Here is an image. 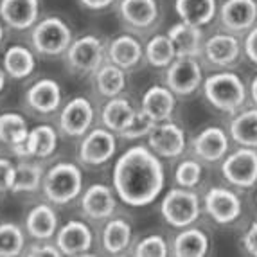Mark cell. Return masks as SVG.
Segmentation results:
<instances>
[{"label": "cell", "instance_id": "15", "mask_svg": "<svg viewBox=\"0 0 257 257\" xmlns=\"http://www.w3.org/2000/svg\"><path fill=\"white\" fill-rule=\"evenodd\" d=\"M203 209L218 225H230L243 214V202L232 189L212 187L203 196Z\"/></svg>", "mask_w": 257, "mask_h": 257}, {"label": "cell", "instance_id": "3", "mask_svg": "<svg viewBox=\"0 0 257 257\" xmlns=\"http://www.w3.org/2000/svg\"><path fill=\"white\" fill-rule=\"evenodd\" d=\"M42 193L49 203L63 207L72 203L83 193V171L74 162H58L45 171Z\"/></svg>", "mask_w": 257, "mask_h": 257}, {"label": "cell", "instance_id": "31", "mask_svg": "<svg viewBox=\"0 0 257 257\" xmlns=\"http://www.w3.org/2000/svg\"><path fill=\"white\" fill-rule=\"evenodd\" d=\"M209 236L202 228L185 227L173 239L171 253L176 257H203L209 252Z\"/></svg>", "mask_w": 257, "mask_h": 257}, {"label": "cell", "instance_id": "24", "mask_svg": "<svg viewBox=\"0 0 257 257\" xmlns=\"http://www.w3.org/2000/svg\"><path fill=\"white\" fill-rule=\"evenodd\" d=\"M176 108V95L173 94L167 86L164 85H153L150 86L141 101V110L155 120L157 124L164 120H171L173 113Z\"/></svg>", "mask_w": 257, "mask_h": 257}, {"label": "cell", "instance_id": "17", "mask_svg": "<svg viewBox=\"0 0 257 257\" xmlns=\"http://www.w3.org/2000/svg\"><path fill=\"white\" fill-rule=\"evenodd\" d=\"M54 243L61 255H86L94 244V232L83 219H70L58 228Z\"/></svg>", "mask_w": 257, "mask_h": 257}, {"label": "cell", "instance_id": "2", "mask_svg": "<svg viewBox=\"0 0 257 257\" xmlns=\"http://www.w3.org/2000/svg\"><path fill=\"white\" fill-rule=\"evenodd\" d=\"M202 90L210 106L228 115L237 113L248 97L244 81L232 70H221L205 77Z\"/></svg>", "mask_w": 257, "mask_h": 257}, {"label": "cell", "instance_id": "5", "mask_svg": "<svg viewBox=\"0 0 257 257\" xmlns=\"http://www.w3.org/2000/svg\"><path fill=\"white\" fill-rule=\"evenodd\" d=\"M160 214L167 225L175 228L191 227L202 214V202L194 189H169L160 202Z\"/></svg>", "mask_w": 257, "mask_h": 257}, {"label": "cell", "instance_id": "26", "mask_svg": "<svg viewBox=\"0 0 257 257\" xmlns=\"http://www.w3.org/2000/svg\"><path fill=\"white\" fill-rule=\"evenodd\" d=\"M132 223L126 218L111 216L101 232V248L108 255H120L132 246Z\"/></svg>", "mask_w": 257, "mask_h": 257}, {"label": "cell", "instance_id": "47", "mask_svg": "<svg viewBox=\"0 0 257 257\" xmlns=\"http://www.w3.org/2000/svg\"><path fill=\"white\" fill-rule=\"evenodd\" d=\"M4 22L0 20V42H2V38H4V26H2Z\"/></svg>", "mask_w": 257, "mask_h": 257}, {"label": "cell", "instance_id": "9", "mask_svg": "<svg viewBox=\"0 0 257 257\" xmlns=\"http://www.w3.org/2000/svg\"><path fill=\"white\" fill-rule=\"evenodd\" d=\"M203 85V70L198 58L178 56L166 69V86L175 95L189 97Z\"/></svg>", "mask_w": 257, "mask_h": 257}, {"label": "cell", "instance_id": "35", "mask_svg": "<svg viewBox=\"0 0 257 257\" xmlns=\"http://www.w3.org/2000/svg\"><path fill=\"white\" fill-rule=\"evenodd\" d=\"M144 60L155 69H167L176 60V51L171 38L166 35H155L144 45Z\"/></svg>", "mask_w": 257, "mask_h": 257}, {"label": "cell", "instance_id": "45", "mask_svg": "<svg viewBox=\"0 0 257 257\" xmlns=\"http://www.w3.org/2000/svg\"><path fill=\"white\" fill-rule=\"evenodd\" d=\"M250 97H252V101H253V104L257 106V76L252 79V83H250Z\"/></svg>", "mask_w": 257, "mask_h": 257}, {"label": "cell", "instance_id": "46", "mask_svg": "<svg viewBox=\"0 0 257 257\" xmlns=\"http://www.w3.org/2000/svg\"><path fill=\"white\" fill-rule=\"evenodd\" d=\"M6 77H8V74L4 72V69L0 67V92L4 90V86H6Z\"/></svg>", "mask_w": 257, "mask_h": 257}, {"label": "cell", "instance_id": "7", "mask_svg": "<svg viewBox=\"0 0 257 257\" xmlns=\"http://www.w3.org/2000/svg\"><path fill=\"white\" fill-rule=\"evenodd\" d=\"M117 137L104 126L92 128L81 137L77 146V160L86 167H99L115 157Z\"/></svg>", "mask_w": 257, "mask_h": 257}, {"label": "cell", "instance_id": "32", "mask_svg": "<svg viewBox=\"0 0 257 257\" xmlns=\"http://www.w3.org/2000/svg\"><path fill=\"white\" fill-rule=\"evenodd\" d=\"M175 11L182 22L203 29L216 18L218 2L216 0H175Z\"/></svg>", "mask_w": 257, "mask_h": 257}, {"label": "cell", "instance_id": "18", "mask_svg": "<svg viewBox=\"0 0 257 257\" xmlns=\"http://www.w3.org/2000/svg\"><path fill=\"white\" fill-rule=\"evenodd\" d=\"M58 130L51 124H38L29 130L26 142L13 151L18 160H45L58 148Z\"/></svg>", "mask_w": 257, "mask_h": 257}, {"label": "cell", "instance_id": "25", "mask_svg": "<svg viewBox=\"0 0 257 257\" xmlns=\"http://www.w3.org/2000/svg\"><path fill=\"white\" fill-rule=\"evenodd\" d=\"M167 36L171 38L173 45H175L176 58L178 56H189V58H200L203 51V31L202 27L191 26L187 22H178L175 26L169 27Z\"/></svg>", "mask_w": 257, "mask_h": 257}, {"label": "cell", "instance_id": "42", "mask_svg": "<svg viewBox=\"0 0 257 257\" xmlns=\"http://www.w3.org/2000/svg\"><path fill=\"white\" fill-rule=\"evenodd\" d=\"M243 52L253 65H257V26H253L244 36Z\"/></svg>", "mask_w": 257, "mask_h": 257}, {"label": "cell", "instance_id": "27", "mask_svg": "<svg viewBox=\"0 0 257 257\" xmlns=\"http://www.w3.org/2000/svg\"><path fill=\"white\" fill-rule=\"evenodd\" d=\"M43 166L36 160H20L15 164L13 178H11V194H35L42 191Z\"/></svg>", "mask_w": 257, "mask_h": 257}, {"label": "cell", "instance_id": "43", "mask_svg": "<svg viewBox=\"0 0 257 257\" xmlns=\"http://www.w3.org/2000/svg\"><path fill=\"white\" fill-rule=\"evenodd\" d=\"M243 246L250 255L257 257V221L250 225V228L244 232L243 236Z\"/></svg>", "mask_w": 257, "mask_h": 257}, {"label": "cell", "instance_id": "29", "mask_svg": "<svg viewBox=\"0 0 257 257\" xmlns=\"http://www.w3.org/2000/svg\"><path fill=\"white\" fill-rule=\"evenodd\" d=\"M135 113H137V110L133 108L132 101L122 97V95H117V97L106 99V103L103 104V108H101V122H103L104 128L119 135L122 130L128 128Z\"/></svg>", "mask_w": 257, "mask_h": 257}, {"label": "cell", "instance_id": "20", "mask_svg": "<svg viewBox=\"0 0 257 257\" xmlns=\"http://www.w3.org/2000/svg\"><path fill=\"white\" fill-rule=\"evenodd\" d=\"M191 148L194 157L202 162H221L230 150V135L219 126H209L193 139Z\"/></svg>", "mask_w": 257, "mask_h": 257}, {"label": "cell", "instance_id": "16", "mask_svg": "<svg viewBox=\"0 0 257 257\" xmlns=\"http://www.w3.org/2000/svg\"><path fill=\"white\" fill-rule=\"evenodd\" d=\"M63 94H61L60 83L52 77H42L26 90L24 103L27 110L36 115H52L60 111Z\"/></svg>", "mask_w": 257, "mask_h": 257}, {"label": "cell", "instance_id": "44", "mask_svg": "<svg viewBox=\"0 0 257 257\" xmlns=\"http://www.w3.org/2000/svg\"><path fill=\"white\" fill-rule=\"evenodd\" d=\"M77 2L86 11H104L115 4L117 0H77Z\"/></svg>", "mask_w": 257, "mask_h": 257}, {"label": "cell", "instance_id": "13", "mask_svg": "<svg viewBox=\"0 0 257 257\" xmlns=\"http://www.w3.org/2000/svg\"><path fill=\"white\" fill-rule=\"evenodd\" d=\"M202 56L212 67L227 70L239 63L243 56V45L232 33H216L205 40Z\"/></svg>", "mask_w": 257, "mask_h": 257}, {"label": "cell", "instance_id": "21", "mask_svg": "<svg viewBox=\"0 0 257 257\" xmlns=\"http://www.w3.org/2000/svg\"><path fill=\"white\" fill-rule=\"evenodd\" d=\"M58 228H60V216L56 212V205L49 202L36 203L24 219L26 234L36 241L54 239Z\"/></svg>", "mask_w": 257, "mask_h": 257}, {"label": "cell", "instance_id": "36", "mask_svg": "<svg viewBox=\"0 0 257 257\" xmlns=\"http://www.w3.org/2000/svg\"><path fill=\"white\" fill-rule=\"evenodd\" d=\"M27 234L13 221L0 223V257H17L26 252Z\"/></svg>", "mask_w": 257, "mask_h": 257}, {"label": "cell", "instance_id": "8", "mask_svg": "<svg viewBox=\"0 0 257 257\" xmlns=\"http://www.w3.org/2000/svg\"><path fill=\"white\" fill-rule=\"evenodd\" d=\"M223 178L236 189H252L257 184V150L243 148L227 153L221 160Z\"/></svg>", "mask_w": 257, "mask_h": 257}, {"label": "cell", "instance_id": "10", "mask_svg": "<svg viewBox=\"0 0 257 257\" xmlns=\"http://www.w3.org/2000/svg\"><path fill=\"white\" fill-rule=\"evenodd\" d=\"M95 119V110L90 99L76 95L60 108L58 113V132L69 139H81L88 130H92Z\"/></svg>", "mask_w": 257, "mask_h": 257}, {"label": "cell", "instance_id": "4", "mask_svg": "<svg viewBox=\"0 0 257 257\" xmlns=\"http://www.w3.org/2000/svg\"><path fill=\"white\" fill-rule=\"evenodd\" d=\"M72 40V29L60 17L42 18L31 29V49L43 58L63 56L70 47Z\"/></svg>", "mask_w": 257, "mask_h": 257}, {"label": "cell", "instance_id": "37", "mask_svg": "<svg viewBox=\"0 0 257 257\" xmlns=\"http://www.w3.org/2000/svg\"><path fill=\"white\" fill-rule=\"evenodd\" d=\"M203 178V167L198 160L187 159L182 160L175 169V182L178 187L185 189H196L202 184Z\"/></svg>", "mask_w": 257, "mask_h": 257}, {"label": "cell", "instance_id": "6", "mask_svg": "<svg viewBox=\"0 0 257 257\" xmlns=\"http://www.w3.org/2000/svg\"><path fill=\"white\" fill-rule=\"evenodd\" d=\"M65 65L76 76H92L106 61V43L95 35H85L72 40L63 54Z\"/></svg>", "mask_w": 257, "mask_h": 257}, {"label": "cell", "instance_id": "11", "mask_svg": "<svg viewBox=\"0 0 257 257\" xmlns=\"http://www.w3.org/2000/svg\"><path fill=\"white\" fill-rule=\"evenodd\" d=\"M148 146L160 159H178L187 148V137L180 124L173 120L159 122L148 135Z\"/></svg>", "mask_w": 257, "mask_h": 257}, {"label": "cell", "instance_id": "30", "mask_svg": "<svg viewBox=\"0 0 257 257\" xmlns=\"http://www.w3.org/2000/svg\"><path fill=\"white\" fill-rule=\"evenodd\" d=\"M2 69L11 79H26L36 69L35 51L26 45H11L2 56Z\"/></svg>", "mask_w": 257, "mask_h": 257}, {"label": "cell", "instance_id": "33", "mask_svg": "<svg viewBox=\"0 0 257 257\" xmlns=\"http://www.w3.org/2000/svg\"><path fill=\"white\" fill-rule=\"evenodd\" d=\"M228 132L237 146L257 150V108L239 110L234 113Z\"/></svg>", "mask_w": 257, "mask_h": 257}, {"label": "cell", "instance_id": "41", "mask_svg": "<svg viewBox=\"0 0 257 257\" xmlns=\"http://www.w3.org/2000/svg\"><path fill=\"white\" fill-rule=\"evenodd\" d=\"M15 162L13 160L0 157V198L9 193L11 189V178H13Z\"/></svg>", "mask_w": 257, "mask_h": 257}, {"label": "cell", "instance_id": "23", "mask_svg": "<svg viewBox=\"0 0 257 257\" xmlns=\"http://www.w3.org/2000/svg\"><path fill=\"white\" fill-rule=\"evenodd\" d=\"M0 20L15 31H29L40 20V0H0Z\"/></svg>", "mask_w": 257, "mask_h": 257}, {"label": "cell", "instance_id": "39", "mask_svg": "<svg viewBox=\"0 0 257 257\" xmlns=\"http://www.w3.org/2000/svg\"><path fill=\"white\" fill-rule=\"evenodd\" d=\"M155 126H157V122H155V120H151L150 117H148L146 113L139 108L137 113H135V117H133L132 122L128 124V128L122 130L119 135L122 139H128V141H137V139L148 137Z\"/></svg>", "mask_w": 257, "mask_h": 257}, {"label": "cell", "instance_id": "12", "mask_svg": "<svg viewBox=\"0 0 257 257\" xmlns=\"http://www.w3.org/2000/svg\"><path fill=\"white\" fill-rule=\"evenodd\" d=\"M117 13L128 31L148 33L159 22V0H119Z\"/></svg>", "mask_w": 257, "mask_h": 257}, {"label": "cell", "instance_id": "34", "mask_svg": "<svg viewBox=\"0 0 257 257\" xmlns=\"http://www.w3.org/2000/svg\"><path fill=\"white\" fill-rule=\"evenodd\" d=\"M27 135H29V126L26 117L17 111L0 113V144L8 146L11 153L26 142Z\"/></svg>", "mask_w": 257, "mask_h": 257}, {"label": "cell", "instance_id": "19", "mask_svg": "<svg viewBox=\"0 0 257 257\" xmlns=\"http://www.w3.org/2000/svg\"><path fill=\"white\" fill-rule=\"evenodd\" d=\"M218 15L227 33H248L257 24V0H225Z\"/></svg>", "mask_w": 257, "mask_h": 257}, {"label": "cell", "instance_id": "28", "mask_svg": "<svg viewBox=\"0 0 257 257\" xmlns=\"http://www.w3.org/2000/svg\"><path fill=\"white\" fill-rule=\"evenodd\" d=\"M126 70H122L117 65L104 61L94 74H92V81H94V88L97 92L99 97L111 99L117 97L124 92L128 77H126Z\"/></svg>", "mask_w": 257, "mask_h": 257}, {"label": "cell", "instance_id": "40", "mask_svg": "<svg viewBox=\"0 0 257 257\" xmlns=\"http://www.w3.org/2000/svg\"><path fill=\"white\" fill-rule=\"evenodd\" d=\"M24 253L31 257H60L61 255L60 248L56 246L54 239H49V241L33 239V243L26 246V252Z\"/></svg>", "mask_w": 257, "mask_h": 257}, {"label": "cell", "instance_id": "1", "mask_svg": "<svg viewBox=\"0 0 257 257\" xmlns=\"http://www.w3.org/2000/svg\"><path fill=\"white\" fill-rule=\"evenodd\" d=\"M117 198L130 207H146L160 196L166 173L150 146H133L117 159L111 175Z\"/></svg>", "mask_w": 257, "mask_h": 257}, {"label": "cell", "instance_id": "38", "mask_svg": "<svg viewBox=\"0 0 257 257\" xmlns=\"http://www.w3.org/2000/svg\"><path fill=\"white\" fill-rule=\"evenodd\" d=\"M169 253V244L160 234H150L133 246V255L137 257H167Z\"/></svg>", "mask_w": 257, "mask_h": 257}, {"label": "cell", "instance_id": "14", "mask_svg": "<svg viewBox=\"0 0 257 257\" xmlns=\"http://www.w3.org/2000/svg\"><path fill=\"white\" fill-rule=\"evenodd\" d=\"M117 194L113 187L104 184H92L79 196V209L85 218L92 221H106L117 210Z\"/></svg>", "mask_w": 257, "mask_h": 257}, {"label": "cell", "instance_id": "22", "mask_svg": "<svg viewBox=\"0 0 257 257\" xmlns=\"http://www.w3.org/2000/svg\"><path fill=\"white\" fill-rule=\"evenodd\" d=\"M144 60V45L137 36L119 35L106 43V61L117 65L126 72L137 69L141 61Z\"/></svg>", "mask_w": 257, "mask_h": 257}]
</instances>
